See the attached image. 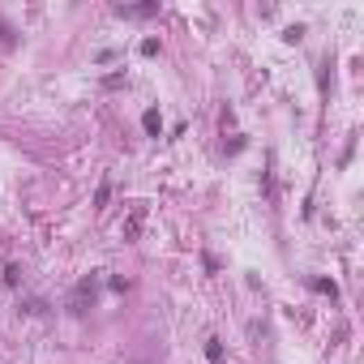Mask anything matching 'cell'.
<instances>
[{
	"label": "cell",
	"mask_w": 364,
	"mask_h": 364,
	"mask_svg": "<svg viewBox=\"0 0 364 364\" xmlns=\"http://www.w3.org/2000/svg\"><path fill=\"white\" fill-rule=\"evenodd\" d=\"M116 13L120 17H150V13H159V5H120Z\"/></svg>",
	"instance_id": "6da1fadb"
},
{
	"label": "cell",
	"mask_w": 364,
	"mask_h": 364,
	"mask_svg": "<svg viewBox=\"0 0 364 364\" xmlns=\"http://www.w3.org/2000/svg\"><path fill=\"white\" fill-rule=\"evenodd\" d=\"M141 125H146V133H159V129H163V120H159V112L150 107V112L141 116Z\"/></svg>",
	"instance_id": "7a4b0ae2"
}]
</instances>
